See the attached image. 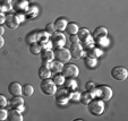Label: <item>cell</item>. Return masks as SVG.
Listing matches in <instances>:
<instances>
[{
    "label": "cell",
    "instance_id": "26",
    "mask_svg": "<svg viewBox=\"0 0 128 121\" xmlns=\"http://www.w3.org/2000/svg\"><path fill=\"white\" fill-rule=\"evenodd\" d=\"M78 29H80V27H78V25L76 23H68L65 31L67 32L68 35H74V34H77Z\"/></svg>",
    "mask_w": 128,
    "mask_h": 121
},
{
    "label": "cell",
    "instance_id": "23",
    "mask_svg": "<svg viewBox=\"0 0 128 121\" xmlns=\"http://www.w3.org/2000/svg\"><path fill=\"white\" fill-rule=\"evenodd\" d=\"M12 10V0H0V11L8 12Z\"/></svg>",
    "mask_w": 128,
    "mask_h": 121
},
{
    "label": "cell",
    "instance_id": "37",
    "mask_svg": "<svg viewBox=\"0 0 128 121\" xmlns=\"http://www.w3.org/2000/svg\"><path fill=\"white\" fill-rule=\"evenodd\" d=\"M16 17H17V19H18V22L22 24V23H24L25 20H26V15H25V12H16Z\"/></svg>",
    "mask_w": 128,
    "mask_h": 121
},
{
    "label": "cell",
    "instance_id": "38",
    "mask_svg": "<svg viewBox=\"0 0 128 121\" xmlns=\"http://www.w3.org/2000/svg\"><path fill=\"white\" fill-rule=\"evenodd\" d=\"M8 105V100L5 95L0 94V108H6Z\"/></svg>",
    "mask_w": 128,
    "mask_h": 121
},
{
    "label": "cell",
    "instance_id": "10",
    "mask_svg": "<svg viewBox=\"0 0 128 121\" xmlns=\"http://www.w3.org/2000/svg\"><path fill=\"white\" fill-rule=\"evenodd\" d=\"M30 3L27 0H12V10L16 12H25Z\"/></svg>",
    "mask_w": 128,
    "mask_h": 121
},
{
    "label": "cell",
    "instance_id": "13",
    "mask_svg": "<svg viewBox=\"0 0 128 121\" xmlns=\"http://www.w3.org/2000/svg\"><path fill=\"white\" fill-rule=\"evenodd\" d=\"M42 61H46V62H51L54 60V53L51 49H42L40 52Z\"/></svg>",
    "mask_w": 128,
    "mask_h": 121
},
{
    "label": "cell",
    "instance_id": "44",
    "mask_svg": "<svg viewBox=\"0 0 128 121\" xmlns=\"http://www.w3.org/2000/svg\"><path fill=\"white\" fill-rule=\"evenodd\" d=\"M16 110H18L20 112H24L25 111V108H24V104L23 105H20L18 108H16Z\"/></svg>",
    "mask_w": 128,
    "mask_h": 121
},
{
    "label": "cell",
    "instance_id": "20",
    "mask_svg": "<svg viewBox=\"0 0 128 121\" xmlns=\"http://www.w3.org/2000/svg\"><path fill=\"white\" fill-rule=\"evenodd\" d=\"M8 119L10 121H23L22 112L16 109H12L10 111H8Z\"/></svg>",
    "mask_w": 128,
    "mask_h": 121
},
{
    "label": "cell",
    "instance_id": "18",
    "mask_svg": "<svg viewBox=\"0 0 128 121\" xmlns=\"http://www.w3.org/2000/svg\"><path fill=\"white\" fill-rule=\"evenodd\" d=\"M24 104V99L22 96H12V99L8 101V105H9L12 109H16L20 105Z\"/></svg>",
    "mask_w": 128,
    "mask_h": 121
},
{
    "label": "cell",
    "instance_id": "9",
    "mask_svg": "<svg viewBox=\"0 0 128 121\" xmlns=\"http://www.w3.org/2000/svg\"><path fill=\"white\" fill-rule=\"evenodd\" d=\"M69 52L72 58L76 59V60L85 57V50L80 43H72V45L69 48Z\"/></svg>",
    "mask_w": 128,
    "mask_h": 121
},
{
    "label": "cell",
    "instance_id": "25",
    "mask_svg": "<svg viewBox=\"0 0 128 121\" xmlns=\"http://www.w3.org/2000/svg\"><path fill=\"white\" fill-rule=\"evenodd\" d=\"M62 66H64V63L59 62V61H57V60H53L52 62H51V66H50L51 73L52 74L61 73V70H62Z\"/></svg>",
    "mask_w": 128,
    "mask_h": 121
},
{
    "label": "cell",
    "instance_id": "40",
    "mask_svg": "<svg viewBox=\"0 0 128 121\" xmlns=\"http://www.w3.org/2000/svg\"><path fill=\"white\" fill-rule=\"evenodd\" d=\"M41 46H42V49H51V50H52L53 44H52V42H51V40H49V41H46V42H44V43H42Z\"/></svg>",
    "mask_w": 128,
    "mask_h": 121
},
{
    "label": "cell",
    "instance_id": "24",
    "mask_svg": "<svg viewBox=\"0 0 128 121\" xmlns=\"http://www.w3.org/2000/svg\"><path fill=\"white\" fill-rule=\"evenodd\" d=\"M84 62H85V66H86L88 69H95L96 66H98V59L85 56L84 57Z\"/></svg>",
    "mask_w": 128,
    "mask_h": 121
},
{
    "label": "cell",
    "instance_id": "30",
    "mask_svg": "<svg viewBox=\"0 0 128 121\" xmlns=\"http://www.w3.org/2000/svg\"><path fill=\"white\" fill-rule=\"evenodd\" d=\"M33 93H34V87L31 84H25L22 87V94L24 95V96L30 97L33 95Z\"/></svg>",
    "mask_w": 128,
    "mask_h": 121
},
{
    "label": "cell",
    "instance_id": "4",
    "mask_svg": "<svg viewBox=\"0 0 128 121\" xmlns=\"http://www.w3.org/2000/svg\"><path fill=\"white\" fill-rule=\"evenodd\" d=\"M61 74L65 76V78H76L80 75V69L74 63H64Z\"/></svg>",
    "mask_w": 128,
    "mask_h": 121
},
{
    "label": "cell",
    "instance_id": "33",
    "mask_svg": "<svg viewBox=\"0 0 128 121\" xmlns=\"http://www.w3.org/2000/svg\"><path fill=\"white\" fill-rule=\"evenodd\" d=\"M95 43L101 46H108L110 44V40H109L108 36H103V37H100V39L95 40Z\"/></svg>",
    "mask_w": 128,
    "mask_h": 121
},
{
    "label": "cell",
    "instance_id": "45",
    "mask_svg": "<svg viewBox=\"0 0 128 121\" xmlns=\"http://www.w3.org/2000/svg\"><path fill=\"white\" fill-rule=\"evenodd\" d=\"M4 34H5V27H4L2 25H0V35L2 36Z\"/></svg>",
    "mask_w": 128,
    "mask_h": 121
},
{
    "label": "cell",
    "instance_id": "1",
    "mask_svg": "<svg viewBox=\"0 0 128 121\" xmlns=\"http://www.w3.org/2000/svg\"><path fill=\"white\" fill-rule=\"evenodd\" d=\"M87 108H88V111L91 114L95 117H100L103 114L106 105H104V102L101 99H93L87 104Z\"/></svg>",
    "mask_w": 128,
    "mask_h": 121
},
{
    "label": "cell",
    "instance_id": "6",
    "mask_svg": "<svg viewBox=\"0 0 128 121\" xmlns=\"http://www.w3.org/2000/svg\"><path fill=\"white\" fill-rule=\"evenodd\" d=\"M69 91L68 90H57L54 93V99L56 103L59 107H66L69 102Z\"/></svg>",
    "mask_w": 128,
    "mask_h": 121
},
{
    "label": "cell",
    "instance_id": "8",
    "mask_svg": "<svg viewBox=\"0 0 128 121\" xmlns=\"http://www.w3.org/2000/svg\"><path fill=\"white\" fill-rule=\"evenodd\" d=\"M50 40L52 42L53 46L56 49L58 48H64L66 45V36L65 34H62V32H59V31H56L53 34L50 35Z\"/></svg>",
    "mask_w": 128,
    "mask_h": 121
},
{
    "label": "cell",
    "instance_id": "34",
    "mask_svg": "<svg viewBox=\"0 0 128 121\" xmlns=\"http://www.w3.org/2000/svg\"><path fill=\"white\" fill-rule=\"evenodd\" d=\"M80 92H78L77 90L74 91V92H70L69 93V101L80 102Z\"/></svg>",
    "mask_w": 128,
    "mask_h": 121
},
{
    "label": "cell",
    "instance_id": "39",
    "mask_svg": "<svg viewBox=\"0 0 128 121\" xmlns=\"http://www.w3.org/2000/svg\"><path fill=\"white\" fill-rule=\"evenodd\" d=\"M95 87V84L93 80H88V82L85 84V91H91Z\"/></svg>",
    "mask_w": 128,
    "mask_h": 121
},
{
    "label": "cell",
    "instance_id": "43",
    "mask_svg": "<svg viewBox=\"0 0 128 121\" xmlns=\"http://www.w3.org/2000/svg\"><path fill=\"white\" fill-rule=\"evenodd\" d=\"M4 45H5V39L0 35V49H2Z\"/></svg>",
    "mask_w": 128,
    "mask_h": 121
},
{
    "label": "cell",
    "instance_id": "14",
    "mask_svg": "<svg viewBox=\"0 0 128 121\" xmlns=\"http://www.w3.org/2000/svg\"><path fill=\"white\" fill-rule=\"evenodd\" d=\"M52 73H51L50 68L46 67V66L42 65L41 67L39 68V70H38V76L40 77V79H48V78L51 77Z\"/></svg>",
    "mask_w": 128,
    "mask_h": 121
},
{
    "label": "cell",
    "instance_id": "3",
    "mask_svg": "<svg viewBox=\"0 0 128 121\" xmlns=\"http://www.w3.org/2000/svg\"><path fill=\"white\" fill-rule=\"evenodd\" d=\"M98 90V99H101L103 102H108L112 99V95H114V91L110 86L108 85H100L96 86Z\"/></svg>",
    "mask_w": 128,
    "mask_h": 121
},
{
    "label": "cell",
    "instance_id": "35",
    "mask_svg": "<svg viewBox=\"0 0 128 121\" xmlns=\"http://www.w3.org/2000/svg\"><path fill=\"white\" fill-rule=\"evenodd\" d=\"M44 31L51 35V34H53L54 32L57 31V29H56V27H54V24H53V23H49V24L46 25V28H44Z\"/></svg>",
    "mask_w": 128,
    "mask_h": 121
},
{
    "label": "cell",
    "instance_id": "22",
    "mask_svg": "<svg viewBox=\"0 0 128 121\" xmlns=\"http://www.w3.org/2000/svg\"><path fill=\"white\" fill-rule=\"evenodd\" d=\"M53 24H54V27H56L57 31L62 32V31H65V28H66V26H67L68 22H67V19H66V18H64V17H59V18H57L56 22L53 23Z\"/></svg>",
    "mask_w": 128,
    "mask_h": 121
},
{
    "label": "cell",
    "instance_id": "11",
    "mask_svg": "<svg viewBox=\"0 0 128 121\" xmlns=\"http://www.w3.org/2000/svg\"><path fill=\"white\" fill-rule=\"evenodd\" d=\"M5 24L7 25V27L9 29H17L18 27H20V23L18 22V19H17V17H16V15H8V16H6V22H5Z\"/></svg>",
    "mask_w": 128,
    "mask_h": 121
},
{
    "label": "cell",
    "instance_id": "28",
    "mask_svg": "<svg viewBox=\"0 0 128 121\" xmlns=\"http://www.w3.org/2000/svg\"><path fill=\"white\" fill-rule=\"evenodd\" d=\"M92 96H91V94H90L88 91H85V92L80 93V102L82 103V104L84 105H87L90 103V102L92 101Z\"/></svg>",
    "mask_w": 128,
    "mask_h": 121
},
{
    "label": "cell",
    "instance_id": "41",
    "mask_svg": "<svg viewBox=\"0 0 128 121\" xmlns=\"http://www.w3.org/2000/svg\"><path fill=\"white\" fill-rule=\"evenodd\" d=\"M69 41H70V43H80V39H78L77 34L69 35Z\"/></svg>",
    "mask_w": 128,
    "mask_h": 121
},
{
    "label": "cell",
    "instance_id": "31",
    "mask_svg": "<svg viewBox=\"0 0 128 121\" xmlns=\"http://www.w3.org/2000/svg\"><path fill=\"white\" fill-rule=\"evenodd\" d=\"M65 76L62 75L61 73H58V74H54L53 75V78L52 80L54 82V84L57 85V86H61V85H64V83H65Z\"/></svg>",
    "mask_w": 128,
    "mask_h": 121
},
{
    "label": "cell",
    "instance_id": "12",
    "mask_svg": "<svg viewBox=\"0 0 128 121\" xmlns=\"http://www.w3.org/2000/svg\"><path fill=\"white\" fill-rule=\"evenodd\" d=\"M22 85L17 82H12L8 86V92L10 93V95L12 96H20L22 95Z\"/></svg>",
    "mask_w": 128,
    "mask_h": 121
},
{
    "label": "cell",
    "instance_id": "21",
    "mask_svg": "<svg viewBox=\"0 0 128 121\" xmlns=\"http://www.w3.org/2000/svg\"><path fill=\"white\" fill-rule=\"evenodd\" d=\"M77 36L80 39V43H83L86 40H88L92 35H91V33H90V31L87 28H80L77 32Z\"/></svg>",
    "mask_w": 128,
    "mask_h": 121
},
{
    "label": "cell",
    "instance_id": "27",
    "mask_svg": "<svg viewBox=\"0 0 128 121\" xmlns=\"http://www.w3.org/2000/svg\"><path fill=\"white\" fill-rule=\"evenodd\" d=\"M50 40V34L46 31H38V43L42 44Z\"/></svg>",
    "mask_w": 128,
    "mask_h": 121
},
{
    "label": "cell",
    "instance_id": "5",
    "mask_svg": "<svg viewBox=\"0 0 128 121\" xmlns=\"http://www.w3.org/2000/svg\"><path fill=\"white\" fill-rule=\"evenodd\" d=\"M53 53H54V60L59 61V62H61V63H67V62H69V60L72 59L69 49H66L65 46H64V48L56 49V51H54Z\"/></svg>",
    "mask_w": 128,
    "mask_h": 121
},
{
    "label": "cell",
    "instance_id": "42",
    "mask_svg": "<svg viewBox=\"0 0 128 121\" xmlns=\"http://www.w3.org/2000/svg\"><path fill=\"white\" fill-rule=\"evenodd\" d=\"M5 22H6V15H5V12L0 11V25L5 24Z\"/></svg>",
    "mask_w": 128,
    "mask_h": 121
},
{
    "label": "cell",
    "instance_id": "29",
    "mask_svg": "<svg viewBox=\"0 0 128 121\" xmlns=\"http://www.w3.org/2000/svg\"><path fill=\"white\" fill-rule=\"evenodd\" d=\"M28 50H30V52H31V54H33V56H38V54H40V52H41L42 46H41L40 43L35 42V43L30 44Z\"/></svg>",
    "mask_w": 128,
    "mask_h": 121
},
{
    "label": "cell",
    "instance_id": "32",
    "mask_svg": "<svg viewBox=\"0 0 128 121\" xmlns=\"http://www.w3.org/2000/svg\"><path fill=\"white\" fill-rule=\"evenodd\" d=\"M26 42L28 44H32V43H35L38 42V31H33L31 33H28L26 35Z\"/></svg>",
    "mask_w": 128,
    "mask_h": 121
},
{
    "label": "cell",
    "instance_id": "16",
    "mask_svg": "<svg viewBox=\"0 0 128 121\" xmlns=\"http://www.w3.org/2000/svg\"><path fill=\"white\" fill-rule=\"evenodd\" d=\"M103 36H108V29H106L104 26L96 27L92 34V37L94 39V41L98 39H100V37H103Z\"/></svg>",
    "mask_w": 128,
    "mask_h": 121
},
{
    "label": "cell",
    "instance_id": "36",
    "mask_svg": "<svg viewBox=\"0 0 128 121\" xmlns=\"http://www.w3.org/2000/svg\"><path fill=\"white\" fill-rule=\"evenodd\" d=\"M8 119V111L4 108H0V121H5Z\"/></svg>",
    "mask_w": 128,
    "mask_h": 121
},
{
    "label": "cell",
    "instance_id": "7",
    "mask_svg": "<svg viewBox=\"0 0 128 121\" xmlns=\"http://www.w3.org/2000/svg\"><path fill=\"white\" fill-rule=\"evenodd\" d=\"M111 77L114 80H118V82H125L128 78V70L121 66L114 67L111 70Z\"/></svg>",
    "mask_w": 128,
    "mask_h": 121
},
{
    "label": "cell",
    "instance_id": "15",
    "mask_svg": "<svg viewBox=\"0 0 128 121\" xmlns=\"http://www.w3.org/2000/svg\"><path fill=\"white\" fill-rule=\"evenodd\" d=\"M64 85H65L66 90H68L69 92H74L78 88V84L75 80V78H66Z\"/></svg>",
    "mask_w": 128,
    "mask_h": 121
},
{
    "label": "cell",
    "instance_id": "19",
    "mask_svg": "<svg viewBox=\"0 0 128 121\" xmlns=\"http://www.w3.org/2000/svg\"><path fill=\"white\" fill-rule=\"evenodd\" d=\"M25 15H26L27 18H31V19L35 18V17L39 15V8H38V6L30 5L28 8L25 10Z\"/></svg>",
    "mask_w": 128,
    "mask_h": 121
},
{
    "label": "cell",
    "instance_id": "17",
    "mask_svg": "<svg viewBox=\"0 0 128 121\" xmlns=\"http://www.w3.org/2000/svg\"><path fill=\"white\" fill-rule=\"evenodd\" d=\"M102 54H103L102 50L99 49V48H96V46H93V48H91V49H88V50L85 51V56L91 57V58H95V59H98L99 57H101Z\"/></svg>",
    "mask_w": 128,
    "mask_h": 121
},
{
    "label": "cell",
    "instance_id": "2",
    "mask_svg": "<svg viewBox=\"0 0 128 121\" xmlns=\"http://www.w3.org/2000/svg\"><path fill=\"white\" fill-rule=\"evenodd\" d=\"M40 90L46 96H53L57 91V85L54 84L52 79L48 78V79H42L41 85H40Z\"/></svg>",
    "mask_w": 128,
    "mask_h": 121
}]
</instances>
